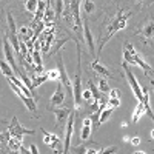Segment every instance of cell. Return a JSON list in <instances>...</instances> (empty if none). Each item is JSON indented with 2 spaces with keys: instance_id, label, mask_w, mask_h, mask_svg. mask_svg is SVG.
Returning a JSON list of instances; mask_svg holds the SVG:
<instances>
[{
  "instance_id": "1",
  "label": "cell",
  "mask_w": 154,
  "mask_h": 154,
  "mask_svg": "<svg viewBox=\"0 0 154 154\" xmlns=\"http://www.w3.org/2000/svg\"><path fill=\"white\" fill-rule=\"evenodd\" d=\"M130 17H131V11H128V9H119V11H117V14L111 19L109 25L106 26L103 35L100 37V42H99V54H100V51L103 49V46L108 43L109 38H111L116 32H117V31H120V29H123V28L126 26L128 19H130Z\"/></svg>"
},
{
  "instance_id": "2",
  "label": "cell",
  "mask_w": 154,
  "mask_h": 154,
  "mask_svg": "<svg viewBox=\"0 0 154 154\" xmlns=\"http://www.w3.org/2000/svg\"><path fill=\"white\" fill-rule=\"evenodd\" d=\"M123 59H125V63H130V65H136L139 68H142V71L146 74V75H151L154 77V71L152 68L148 65V63L140 57V54L136 51V48L133 46V43H126V49L123 53Z\"/></svg>"
},
{
  "instance_id": "3",
  "label": "cell",
  "mask_w": 154,
  "mask_h": 154,
  "mask_svg": "<svg viewBox=\"0 0 154 154\" xmlns=\"http://www.w3.org/2000/svg\"><path fill=\"white\" fill-rule=\"evenodd\" d=\"M54 37H56V29L54 26H45V29L40 32V35L37 37L38 43H40V51L43 54L49 53L51 45L54 43Z\"/></svg>"
},
{
  "instance_id": "4",
  "label": "cell",
  "mask_w": 154,
  "mask_h": 154,
  "mask_svg": "<svg viewBox=\"0 0 154 154\" xmlns=\"http://www.w3.org/2000/svg\"><path fill=\"white\" fill-rule=\"evenodd\" d=\"M72 97H74V108L77 109L82 103V69H80V54L79 62H77V74L74 77V85H72Z\"/></svg>"
},
{
  "instance_id": "5",
  "label": "cell",
  "mask_w": 154,
  "mask_h": 154,
  "mask_svg": "<svg viewBox=\"0 0 154 154\" xmlns=\"http://www.w3.org/2000/svg\"><path fill=\"white\" fill-rule=\"evenodd\" d=\"M8 83H9V86L12 88V91H14L16 94H17V97L23 102V103H25V106H26L32 114H35L37 112V105H35V100L32 99V97H29V96H26V94H25L23 91H22V89L16 85V83H12L11 80H8Z\"/></svg>"
},
{
  "instance_id": "6",
  "label": "cell",
  "mask_w": 154,
  "mask_h": 154,
  "mask_svg": "<svg viewBox=\"0 0 154 154\" xmlns=\"http://www.w3.org/2000/svg\"><path fill=\"white\" fill-rule=\"evenodd\" d=\"M123 69H125V72H126V79H128V83H130V86H131V91H133L134 97H136L137 100H140V99H142V96H143L142 86L139 85V82H137V79H136L134 72H133L130 68H128V65H126V63L123 65Z\"/></svg>"
},
{
  "instance_id": "7",
  "label": "cell",
  "mask_w": 154,
  "mask_h": 154,
  "mask_svg": "<svg viewBox=\"0 0 154 154\" xmlns=\"http://www.w3.org/2000/svg\"><path fill=\"white\" fill-rule=\"evenodd\" d=\"M8 133H9V136L20 137V139H23V136H26V134H28V136L35 134L34 130H28V128H23V126L19 123V120H17L16 117H12L11 125H9V128H8Z\"/></svg>"
},
{
  "instance_id": "8",
  "label": "cell",
  "mask_w": 154,
  "mask_h": 154,
  "mask_svg": "<svg viewBox=\"0 0 154 154\" xmlns=\"http://www.w3.org/2000/svg\"><path fill=\"white\" fill-rule=\"evenodd\" d=\"M74 123H75V112L72 109V112L69 114V117L66 120V136H65V142H63V152H68L71 148V142H72V134H74Z\"/></svg>"
},
{
  "instance_id": "9",
  "label": "cell",
  "mask_w": 154,
  "mask_h": 154,
  "mask_svg": "<svg viewBox=\"0 0 154 154\" xmlns=\"http://www.w3.org/2000/svg\"><path fill=\"white\" fill-rule=\"evenodd\" d=\"M57 68H59V71H60V82L63 83V86L66 88V91L71 94V97H72V82H71V79H69V75H68V72H66V68H65V65H63V59L60 57V54H59V57H57ZM72 100H74V97H72Z\"/></svg>"
},
{
  "instance_id": "10",
  "label": "cell",
  "mask_w": 154,
  "mask_h": 154,
  "mask_svg": "<svg viewBox=\"0 0 154 154\" xmlns=\"http://www.w3.org/2000/svg\"><path fill=\"white\" fill-rule=\"evenodd\" d=\"M48 109H51L54 112V116H56V125L59 126L60 123L63 125L66 120H68V117H69V114L72 112V108H69V106H48Z\"/></svg>"
},
{
  "instance_id": "11",
  "label": "cell",
  "mask_w": 154,
  "mask_h": 154,
  "mask_svg": "<svg viewBox=\"0 0 154 154\" xmlns=\"http://www.w3.org/2000/svg\"><path fill=\"white\" fill-rule=\"evenodd\" d=\"M3 54H5V60L11 65V68L14 69V72L19 69V66L16 65V53H14V49H12V45H11V42H9V38L8 37H5L3 38Z\"/></svg>"
},
{
  "instance_id": "12",
  "label": "cell",
  "mask_w": 154,
  "mask_h": 154,
  "mask_svg": "<svg viewBox=\"0 0 154 154\" xmlns=\"http://www.w3.org/2000/svg\"><path fill=\"white\" fill-rule=\"evenodd\" d=\"M66 88L63 86V83L60 80H57V86H56V91L53 94V97H51L49 100V103L51 106H60L63 102H65V97H66Z\"/></svg>"
},
{
  "instance_id": "13",
  "label": "cell",
  "mask_w": 154,
  "mask_h": 154,
  "mask_svg": "<svg viewBox=\"0 0 154 154\" xmlns=\"http://www.w3.org/2000/svg\"><path fill=\"white\" fill-rule=\"evenodd\" d=\"M43 143L48 145L49 148H53L54 151H62V142H60V137L57 134H53V133H48L46 130H43Z\"/></svg>"
},
{
  "instance_id": "14",
  "label": "cell",
  "mask_w": 154,
  "mask_h": 154,
  "mask_svg": "<svg viewBox=\"0 0 154 154\" xmlns=\"http://www.w3.org/2000/svg\"><path fill=\"white\" fill-rule=\"evenodd\" d=\"M83 38H85V42L88 45V49H89V53H91L93 56H96V43H94V37L91 34V29H89V25L86 20H83Z\"/></svg>"
},
{
  "instance_id": "15",
  "label": "cell",
  "mask_w": 154,
  "mask_h": 154,
  "mask_svg": "<svg viewBox=\"0 0 154 154\" xmlns=\"http://www.w3.org/2000/svg\"><path fill=\"white\" fill-rule=\"evenodd\" d=\"M93 133V119L91 117H85L82 122V130H80V139L82 142H86Z\"/></svg>"
},
{
  "instance_id": "16",
  "label": "cell",
  "mask_w": 154,
  "mask_h": 154,
  "mask_svg": "<svg viewBox=\"0 0 154 154\" xmlns=\"http://www.w3.org/2000/svg\"><path fill=\"white\" fill-rule=\"evenodd\" d=\"M137 34H140V35H143L146 40H151V42H154V20H149V22H146L142 28H140L139 31H137Z\"/></svg>"
},
{
  "instance_id": "17",
  "label": "cell",
  "mask_w": 154,
  "mask_h": 154,
  "mask_svg": "<svg viewBox=\"0 0 154 154\" xmlns=\"http://www.w3.org/2000/svg\"><path fill=\"white\" fill-rule=\"evenodd\" d=\"M91 68H93V71H94V72H97L100 77H106V79H108V77H111V72L106 69V66L102 65V63H100L97 59H94V60H93Z\"/></svg>"
},
{
  "instance_id": "18",
  "label": "cell",
  "mask_w": 154,
  "mask_h": 154,
  "mask_svg": "<svg viewBox=\"0 0 154 154\" xmlns=\"http://www.w3.org/2000/svg\"><path fill=\"white\" fill-rule=\"evenodd\" d=\"M22 140L23 139H20V137H14V136H9L8 137V146H9V149L11 151H23V152H26L25 151V148H23V145H22Z\"/></svg>"
},
{
  "instance_id": "19",
  "label": "cell",
  "mask_w": 154,
  "mask_h": 154,
  "mask_svg": "<svg viewBox=\"0 0 154 154\" xmlns=\"http://www.w3.org/2000/svg\"><path fill=\"white\" fill-rule=\"evenodd\" d=\"M17 35H19L20 42H28L34 37V29H32V26H22L20 31L17 32Z\"/></svg>"
},
{
  "instance_id": "20",
  "label": "cell",
  "mask_w": 154,
  "mask_h": 154,
  "mask_svg": "<svg viewBox=\"0 0 154 154\" xmlns=\"http://www.w3.org/2000/svg\"><path fill=\"white\" fill-rule=\"evenodd\" d=\"M142 91H143V96H142V103H143V108H145V112H148V116L151 117V120L154 122V112L149 106V91H148V88H142Z\"/></svg>"
},
{
  "instance_id": "21",
  "label": "cell",
  "mask_w": 154,
  "mask_h": 154,
  "mask_svg": "<svg viewBox=\"0 0 154 154\" xmlns=\"http://www.w3.org/2000/svg\"><path fill=\"white\" fill-rule=\"evenodd\" d=\"M108 106H112L114 109L120 106V93L119 89H109V99H108Z\"/></svg>"
},
{
  "instance_id": "22",
  "label": "cell",
  "mask_w": 154,
  "mask_h": 154,
  "mask_svg": "<svg viewBox=\"0 0 154 154\" xmlns=\"http://www.w3.org/2000/svg\"><path fill=\"white\" fill-rule=\"evenodd\" d=\"M45 11H46V2H45V0H38L32 22H42L43 20V16H45Z\"/></svg>"
},
{
  "instance_id": "23",
  "label": "cell",
  "mask_w": 154,
  "mask_h": 154,
  "mask_svg": "<svg viewBox=\"0 0 154 154\" xmlns=\"http://www.w3.org/2000/svg\"><path fill=\"white\" fill-rule=\"evenodd\" d=\"M48 80V77H46V72H34L32 75V79H31V83H32V89L37 88V86H40L42 83H45Z\"/></svg>"
},
{
  "instance_id": "24",
  "label": "cell",
  "mask_w": 154,
  "mask_h": 154,
  "mask_svg": "<svg viewBox=\"0 0 154 154\" xmlns=\"http://www.w3.org/2000/svg\"><path fill=\"white\" fill-rule=\"evenodd\" d=\"M143 114H146L145 112V108H143V103H142V100H137V105H136V109H134V112H133V122L136 123V122H139L140 120V117H142Z\"/></svg>"
},
{
  "instance_id": "25",
  "label": "cell",
  "mask_w": 154,
  "mask_h": 154,
  "mask_svg": "<svg viewBox=\"0 0 154 154\" xmlns=\"http://www.w3.org/2000/svg\"><path fill=\"white\" fill-rule=\"evenodd\" d=\"M112 111H114V108H112V106H106V108L102 109V111H100V114H99V125L108 122V120H109V117H111V114H112Z\"/></svg>"
},
{
  "instance_id": "26",
  "label": "cell",
  "mask_w": 154,
  "mask_h": 154,
  "mask_svg": "<svg viewBox=\"0 0 154 154\" xmlns=\"http://www.w3.org/2000/svg\"><path fill=\"white\" fill-rule=\"evenodd\" d=\"M80 8L86 16L93 14V12L96 11V5L93 3V0H83V2H80Z\"/></svg>"
},
{
  "instance_id": "27",
  "label": "cell",
  "mask_w": 154,
  "mask_h": 154,
  "mask_svg": "<svg viewBox=\"0 0 154 154\" xmlns=\"http://www.w3.org/2000/svg\"><path fill=\"white\" fill-rule=\"evenodd\" d=\"M97 88H99V91L100 93H103V94H106V93H109V83H108V80H106V77H99V82H97Z\"/></svg>"
},
{
  "instance_id": "28",
  "label": "cell",
  "mask_w": 154,
  "mask_h": 154,
  "mask_svg": "<svg viewBox=\"0 0 154 154\" xmlns=\"http://www.w3.org/2000/svg\"><path fill=\"white\" fill-rule=\"evenodd\" d=\"M0 72H2L5 77H8V75L14 74V69L11 68V65H9L6 60H0Z\"/></svg>"
},
{
  "instance_id": "29",
  "label": "cell",
  "mask_w": 154,
  "mask_h": 154,
  "mask_svg": "<svg viewBox=\"0 0 154 154\" xmlns=\"http://www.w3.org/2000/svg\"><path fill=\"white\" fill-rule=\"evenodd\" d=\"M6 22H8V31H9V32H17V29H16V22H14V17H12L11 12H8Z\"/></svg>"
},
{
  "instance_id": "30",
  "label": "cell",
  "mask_w": 154,
  "mask_h": 154,
  "mask_svg": "<svg viewBox=\"0 0 154 154\" xmlns=\"http://www.w3.org/2000/svg\"><path fill=\"white\" fill-rule=\"evenodd\" d=\"M37 2L38 0H26V2H25V8H26V11L34 14L35 9H37Z\"/></svg>"
},
{
  "instance_id": "31",
  "label": "cell",
  "mask_w": 154,
  "mask_h": 154,
  "mask_svg": "<svg viewBox=\"0 0 154 154\" xmlns=\"http://www.w3.org/2000/svg\"><path fill=\"white\" fill-rule=\"evenodd\" d=\"M46 77H48V80H59V79H60V71H59V68L51 69V71H46Z\"/></svg>"
},
{
  "instance_id": "32",
  "label": "cell",
  "mask_w": 154,
  "mask_h": 154,
  "mask_svg": "<svg viewBox=\"0 0 154 154\" xmlns=\"http://www.w3.org/2000/svg\"><path fill=\"white\" fill-rule=\"evenodd\" d=\"M91 99H93L91 89H82V100H83V102H89Z\"/></svg>"
},
{
  "instance_id": "33",
  "label": "cell",
  "mask_w": 154,
  "mask_h": 154,
  "mask_svg": "<svg viewBox=\"0 0 154 154\" xmlns=\"http://www.w3.org/2000/svg\"><path fill=\"white\" fill-rule=\"evenodd\" d=\"M117 151V146H106V148H103V149H100V152H116Z\"/></svg>"
},
{
  "instance_id": "34",
  "label": "cell",
  "mask_w": 154,
  "mask_h": 154,
  "mask_svg": "<svg viewBox=\"0 0 154 154\" xmlns=\"http://www.w3.org/2000/svg\"><path fill=\"white\" fill-rule=\"evenodd\" d=\"M25 151H31V152L37 154V152H38V148H37L35 145H31V146H28V148H25Z\"/></svg>"
},
{
  "instance_id": "35",
  "label": "cell",
  "mask_w": 154,
  "mask_h": 154,
  "mask_svg": "<svg viewBox=\"0 0 154 154\" xmlns=\"http://www.w3.org/2000/svg\"><path fill=\"white\" fill-rule=\"evenodd\" d=\"M130 140H131L130 143H133V145H136V146H137V145L140 143V137H139V136H136V137H131Z\"/></svg>"
},
{
  "instance_id": "36",
  "label": "cell",
  "mask_w": 154,
  "mask_h": 154,
  "mask_svg": "<svg viewBox=\"0 0 154 154\" xmlns=\"http://www.w3.org/2000/svg\"><path fill=\"white\" fill-rule=\"evenodd\" d=\"M149 136H151V139L154 140V130H151V134H149Z\"/></svg>"
}]
</instances>
